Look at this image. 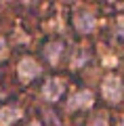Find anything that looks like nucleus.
Here are the masks:
<instances>
[{"label": "nucleus", "instance_id": "4", "mask_svg": "<svg viewBox=\"0 0 124 126\" xmlns=\"http://www.w3.org/2000/svg\"><path fill=\"white\" fill-rule=\"evenodd\" d=\"M63 90H65V84H63L59 78H51V80L42 86V97L53 103V101H57L59 97L63 94Z\"/></svg>", "mask_w": 124, "mask_h": 126}, {"label": "nucleus", "instance_id": "9", "mask_svg": "<svg viewBox=\"0 0 124 126\" xmlns=\"http://www.w3.org/2000/svg\"><path fill=\"white\" fill-rule=\"evenodd\" d=\"M90 126H109L107 124V116L105 113H97L93 118V122H90Z\"/></svg>", "mask_w": 124, "mask_h": 126}, {"label": "nucleus", "instance_id": "3", "mask_svg": "<svg viewBox=\"0 0 124 126\" xmlns=\"http://www.w3.org/2000/svg\"><path fill=\"white\" fill-rule=\"evenodd\" d=\"M74 25H76V30L82 32V34H90V32L95 30V25H97V21H95L93 13L80 11V13H76V17H74Z\"/></svg>", "mask_w": 124, "mask_h": 126}, {"label": "nucleus", "instance_id": "8", "mask_svg": "<svg viewBox=\"0 0 124 126\" xmlns=\"http://www.w3.org/2000/svg\"><path fill=\"white\" fill-rule=\"evenodd\" d=\"M84 59H86V53H84V50L76 53V55H74V59H71V67L76 69V67H80V65H84V63H82Z\"/></svg>", "mask_w": 124, "mask_h": 126}, {"label": "nucleus", "instance_id": "12", "mask_svg": "<svg viewBox=\"0 0 124 126\" xmlns=\"http://www.w3.org/2000/svg\"><path fill=\"white\" fill-rule=\"evenodd\" d=\"M118 126H124V118H122V120H120V124Z\"/></svg>", "mask_w": 124, "mask_h": 126}, {"label": "nucleus", "instance_id": "5", "mask_svg": "<svg viewBox=\"0 0 124 126\" xmlns=\"http://www.w3.org/2000/svg\"><path fill=\"white\" fill-rule=\"evenodd\" d=\"M90 105H93V93L90 90H80L67 101V109H76V107L82 109V107H90Z\"/></svg>", "mask_w": 124, "mask_h": 126}, {"label": "nucleus", "instance_id": "2", "mask_svg": "<svg viewBox=\"0 0 124 126\" xmlns=\"http://www.w3.org/2000/svg\"><path fill=\"white\" fill-rule=\"evenodd\" d=\"M40 72H42V67H40L34 59H21V61H19L17 74H19V78H21V80L30 82V80H34L36 76H40Z\"/></svg>", "mask_w": 124, "mask_h": 126}, {"label": "nucleus", "instance_id": "7", "mask_svg": "<svg viewBox=\"0 0 124 126\" xmlns=\"http://www.w3.org/2000/svg\"><path fill=\"white\" fill-rule=\"evenodd\" d=\"M19 118H21V109L19 107H4L0 111V122L2 124H11V122L19 120Z\"/></svg>", "mask_w": 124, "mask_h": 126}, {"label": "nucleus", "instance_id": "10", "mask_svg": "<svg viewBox=\"0 0 124 126\" xmlns=\"http://www.w3.org/2000/svg\"><path fill=\"white\" fill-rule=\"evenodd\" d=\"M118 36H120V38H124V17H120V19H118Z\"/></svg>", "mask_w": 124, "mask_h": 126}, {"label": "nucleus", "instance_id": "1", "mask_svg": "<svg viewBox=\"0 0 124 126\" xmlns=\"http://www.w3.org/2000/svg\"><path fill=\"white\" fill-rule=\"evenodd\" d=\"M101 90H103V97L107 101H111V103H118L122 99V94H124V86L120 82V78H116V76H107L103 80Z\"/></svg>", "mask_w": 124, "mask_h": 126}, {"label": "nucleus", "instance_id": "6", "mask_svg": "<svg viewBox=\"0 0 124 126\" xmlns=\"http://www.w3.org/2000/svg\"><path fill=\"white\" fill-rule=\"evenodd\" d=\"M61 53H63V44L61 42H51L49 46H44V59L51 63V65H57L59 63Z\"/></svg>", "mask_w": 124, "mask_h": 126}, {"label": "nucleus", "instance_id": "11", "mask_svg": "<svg viewBox=\"0 0 124 126\" xmlns=\"http://www.w3.org/2000/svg\"><path fill=\"white\" fill-rule=\"evenodd\" d=\"M6 55V42H4V38H0V59Z\"/></svg>", "mask_w": 124, "mask_h": 126}]
</instances>
